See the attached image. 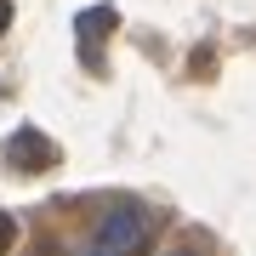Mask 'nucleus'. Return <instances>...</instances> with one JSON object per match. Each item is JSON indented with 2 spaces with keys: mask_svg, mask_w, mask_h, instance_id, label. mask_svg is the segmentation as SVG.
Here are the masks:
<instances>
[{
  "mask_svg": "<svg viewBox=\"0 0 256 256\" xmlns=\"http://www.w3.org/2000/svg\"><path fill=\"white\" fill-rule=\"evenodd\" d=\"M148 234H154L148 210L126 200V205H114L108 216H102V228H97V239H92L86 256H142L148 250Z\"/></svg>",
  "mask_w": 256,
  "mask_h": 256,
  "instance_id": "nucleus-1",
  "label": "nucleus"
},
{
  "mask_svg": "<svg viewBox=\"0 0 256 256\" xmlns=\"http://www.w3.org/2000/svg\"><path fill=\"white\" fill-rule=\"evenodd\" d=\"M57 160H63V154H57V142L40 126H18L6 137V165H18V171H52Z\"/></svg>",
  "mask_w": 256,
  "mask_h": 256,
  "instance_id": "nucleus-2",
  "label": "nucleus"
},
{
  "mask_svg": "<svg viewBox=\"0 0 256 256\" xmlns=\"http://www.w3.org/2000/svg\"><path fill=\"white\" fill-rule=\"evenodd\" d=\"M114 23H120V12L114 6H92V12H80L74 18V34H80V57L102 74V40L114 34Z\"/></svg>",
  "mask_w": 256,
  "mask_h": 256,
  "instance_id": "nucleus-3",
  "label": "nucleus"
},
{
  "mask_svg": "<svg viewBox=\"0 0 256 256\" xmlns=\"http://www.w3.org/2000/svg\"><path fill=\"white\" fill-rule=\"evenodd\" d=\"M12 239H18V222H12V210H0V250H12Z\"/></svg>",
  "mask_w": 256,
  "mask_h": 256,
  "instance_id": "nucleus-4",
  "label": "nucleus"
},
{
  "mask_svg": "<svg viewBox=\"0 0 256 256\" xmlns=\"http://www.w3.org/2000/svg\"><path fill=\"white\" fill-rule=\"evenodd\" d=\"M12 28V0H0V34Z\"/></svg>",
  "mask_w": 256,
  "mask_h": 256,
  "instance_id": "nucleus-5",
  "label": "nucleus"
},
{
  "mask_svg": "<svg viewBox=\"0 0 256 256\" xmlns=\"http://www.w3.org/2000/svg\"><path fill=\"white\" fill-rule=\"evenodd\" d=\"M171 256H205V245H182V250H171Z\"/></svg>",
  "mask_w": 256,
  "mask_h": 256,
  "instance_id": "nucleus-6",
  "label": "nucleus"
}]
</instances>
